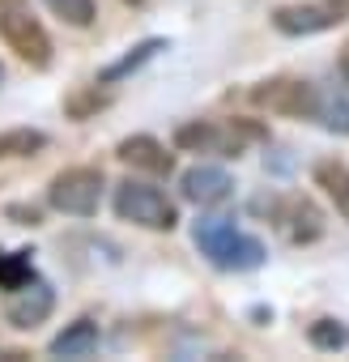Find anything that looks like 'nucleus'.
<instances>
[{
  "label": "nucleus",
  "mask_w": 349,
  "mask_h": 362,
  "mask_svg": "<svg viewBox=\"0 0 349 362\" xmlns=\"http://www.w3.org/2000/svg\"><path fill=\"white\" fill-rule=\"evenodd\" d=\"M0 39L30 69H52V35L26 9H0Z\"/></svg>",
  "instance_id": "obj_7"
},
{
  "label": "nucleus",
  "mask_w": 349,
  "mask_h": 362,
  "mask_svg": "<svg viewBox=\"0 0 349 362\" xmlns=\"http://www.w3.org/2000/svg\"><path fill=\"white\" fill-rule=\"evenodd\" d=\"M115 158L128 162L132 170H145V175H170L174 170V153H166V145L149 132H136V136H124L115 145Z\"/></svg>",
  "instance_id": "obj_10"
},
{
  "label": "nucleus",
  "mask_w": 349,
  "mask_h": 362,
  "mask_svg": "<svg viewBox=\"0 0 349 362\" xmlns=\"http://www.w3.org/2000/svg\"><path fill=\"white\" fill-rule=\"evenodd\" d=\"M315 119H319L328 132L349 136V81H345V77L319 86V111H315Z\"/></svg>",
  "instance_id": "obj_12"
},
{
  "label": "nucleus",
  "mask_w": 349,
  "mask_h": 362,
  "mask_svg": "<svg viewBox=\"0 0 349 362\" xmlns=\"http://www.w3.org/2000/svg\"><path fill=\"white\" fill-rule=\"evenodd\" d=\"M162 47H166L162 39H145V43H136V47H132V52H128L124 60H115V64H107V69L98 73V81H102V86H111V81H124L128 73H136L141 64H149V60H153V56H158Z\"/></svg>",
  "instance_id": "obj_14"
},
{
  "label": "nucleus",
  "mask_w": 349,
  "mask_h": 362,
  "mask_svg": "<svg viewBox=\"0 0 349 362\" xmlns=\"http://www.w3.org/2000/svg\"><path fill=\"white\" fill-rule=\"evenodd\" d=\"M47 9H52L60 22L77 26V30L94 26V0H47Z\"/></svg>",
  "instance_id": "obj_18"
},
{
  "label": "nucleus",
  "mask_w": 349,
  "mask_h": 362,
  "mask_svg": "<svg viewBox=\"0 0 349 362\" xmlns=\"http://www.w3.org/2000/svg\"><path fill=\"white\" fill-rule=\"evenodd\" d=\"M192 243L201 247V256H209L213 269H226V273H252L264 264V243L235 230L230 218H201L192 226Z\"/></svg>",
  "instance_id": "obj_1"
},
{
  "label": "nucleus",
  "mask_w": 349,
  "mask_h": 362,
  "mask_svg": "<svg viewBox=\"0 0 349 362\" xmlns=\"http://www.w3.org/2000/svg\"><path fill=\"white\" fill-rule=\"evenodd\" d=\"M307 341L315 345V349H324V354H336V349H345L349 345V328L341 324V320H315V324H307Z\"/></svg>",
  "instance_id": "obj_16"
},
{
  "label": "nucleus",
  "mask_w": 349,
  "mask_h": 362,
  "mask_svg": "<svg viewBox=\"0 0 349 362\" xmlns=\"http://www.w3.org/2000/svg\"><path fill=\"white\" fill-rule=\"evenodd\" d=\"M9 218H18L22 226H39V209H22V205H9Z\"/></svg>",
  "instance_id": "obj_20"
},
{
  "label": "nucleus",
  "mask_w": 349,
  "mask_h": 362,
  "mask_svg": "<svg viewBox=\"0 0 349 362\" xmlns=\"http://www.w3.org/2000/svg\"><path fill=\"white\" fill-rule=\"evenodd\" d=\"M345 18H349V0H298V5L273 9V30L285 39H311L336 30Z\"/></svg>",
  "instance_id": "obj_5"
},
{
  "label": "nucleus",
  "mask_w": 349,
  "mask_h": 362,
  "mask_svg": "<svg viewBox=\"0 0 349 362\" xmlns=\"http://www.w3.org/2000/svg\"><path fill=\"white\" fill-rule=\"evenodd\" d=\"M35 281V269H30V252H13V256H0V290H18Z\"/></svg>",
  "instance_id": "obj_17"
},
{
  "label": "nucleus",
  "mask_w": 349,
  "mask_h": 362,
  "mask_svg": "<svg viewBox=\"0 0 349 362\" xmlns=\"http://www.w3.org/2000/svg\"><path fill=\"white\" fill-rule=\"evenodd\" d=\"M0 81H5V69H0Z\"/></svg>",
  "instance_id": "obj_23"
},
{
  "label": "nucleus",
  "mask_w": 349,
  "mask_h": 362,
  "mask_svg": "<svg viewBox=\"0 0 349 362\" xmlns=\"http://www.w3.org/2000/svg\"><path fill=\"white\" fill-rule=\"evenodd\" d=\"M128 5H145V0H128Z\"/></svg>",
  "instance_id": "obj_22"
},
{
  "label": "nucleus",
  "mask_w": 349,
  "mask_h": 362,
  "mask_svg": "<svg viewBox=\"0 0 349 362\" xmlns=\"http://www.w3.org/2000/svg\"><path fill=\"white\" fill-rule=\"evenodd\" d=\"M252 103L264 107L268 115L315 119V111H319V86L298 81V77H273V81H260V86L252 90Z\"/></svg>",
  "instance_id": "obj_6"
},
{
  "label": "nucleus",
  "mask_w": 349,
  "mask_h": 362,
  "mask_svg": "<svg viewBox=\"0 0 349 362\" xmlns=\"http://www.w3.org/2000/svg\"><path fill=\"white\" fill-rule=\"evenodd\" d=\"M294 222H298V226L290 230L294 243H311V239H319V230H324V226H319V214H315L311 201H294Z\"/></svg>",
  "instance_id": "obj_19"
},
{
  "label": "nucleus",
  "mask_w": 349,
  "mask_h": 362,
  "mask_svg": "<svg viewBox=\"0 0 349 362\" xmlns=\"http://www.w3.org/2000/svg\"><path fill=\"white\" fill-rule=\"evenodd\" d=\"M311 179H315V188L332 201L336 218L349 222V166H345L341 158H319V162L311 166Z\"/></svg>",
  "instance_id": "obj_11"
},
{
  "label": "nucleus",
  "mask_w": 349,
  "mask_h": 362,
  "mask_svg": "<svg viewBox=\"0 0 349 362\" xmlns=\"http://www.w3.org/2000/svg\"><path fill=\"white\" fill-rule=\"evenodd\" d=\"M264 128L252 119H230V124H209V119H188L174 128V145L188 153H222V158H239L247 141H260Z\"/></svg>",
  "instance_id": "obj_3"
},
{
  "label": "nucleus",
  "mask_w": 349,
  "mask_h": 362,
  "mask_svg": "<svg viewBox=\"0 0 349 362\" xmlns=\"http://www.w3.org/2000/svg\"><path fill=\"white\" fill-rule=\"evenodd\" d=\"M115 214H119V222H132L141 230H174L179 226L174 201L162 188L145 184V179H132V175L115 184Z\"/></svg>",
  "instance_id": "obj_2"
},
{
  "label": "nucleus",
  "mask_w": 349,
  "mask_h": 362,
  "mask_svg": "<svg viewBox=\"0 0 349 362\" xmlns=\"http://www.w3.org/2000/svg\"><path fill=\"white\" fill-rule=\"evenodd\" d=\"M56 307V294L47 281H26L18 290H9V303H5V320L13 328H39Z\"/></svg>",
  "instance_id": "obj_8"
},
{
  "label": "nucleus",
  "mask_w": 349,
  "mask_h": 362,
  "mask_svg": "<svg viewBox=\"0 0 349 362\" xmlns=\"http://www.w3.org/2000/svg\"><path fill=\"white\" fill-rule=\"evenodd\" d=\"M47 145V136L39 128H9V132H0V162L5 158H30Z\"/></svg>",
  "instance_id": "obj_15"
},
{
  "label": "nucleus",
  "mask_w": 349,
  "mask_h": 362,
  "mask_svg": "<svg viewBox=\"0 0 349 362\" xmlns=\"http://www.w3.org/2000/svg\"><path fill=\"white\" fill-rule=\"evenodd\" d=\"M98 349V324L94 320H73L60 337H52L56 358H90Z\"/></svg>",
  "instance_id": "obj_13"
},
{
  "label": "nucleus",
  "mask_w": 349,
  "mask_h": 362,
  "mask_svg": "<svg viewBox=\"0 0 349 362\" xmlns=\"http://www.w3.org/2000/svg\"><path fill=\"white\" fill-rule=\"evenodd\" d=\"M102 188H107V179L98 166H69L52 179L47 201H52V209H60L69 218H94L102 205Z\"/></svg>",
  "instance_id": "obj_4"
},
{
  "label": "nucleus",
  "mask_w": 349,
  "mask_h": 362,
  "mask_svg": "<svg viewBox=\"0 0 349 362\" xmlns=\"http://www.w3.org/2000/svg\"><path fill=\"white\" fill-rule=\"evenodd\" d=\"M230 188H235V179H230L222 166H188V170L179 175L184 201H192V205H201V209L222 205V201L230 197Z\"/></svg>",
  "instance_id": "obj_9"
},
{
  "label": "nucleus",
  "mask_w": 349,
  "mask_h": 362,
  "mask_svg": "<svg viewBox=\"0 0 349 362\" xmlns=\"http://www.w3.org/2000/svg\"><path fill=\"white\" fill-rule=\"evenodd\" d=\"M341 77L349 81V43H345V52H341Z\"/></svg>",
  "instance_id": "obj_21"
}]
</instances>
